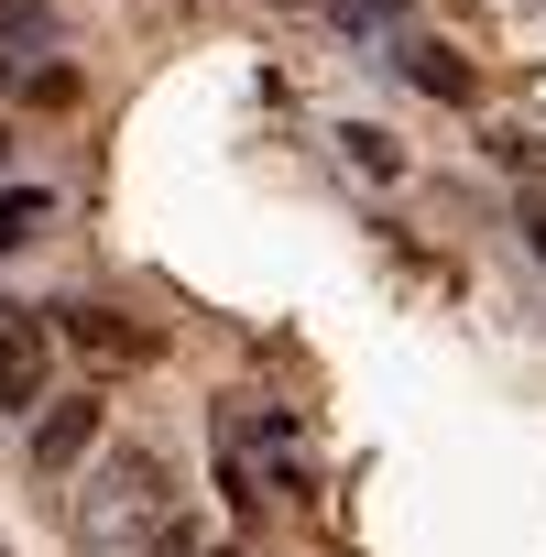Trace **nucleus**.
Here are the masks:
<instances>
[{"mask_svg": "<svg viewBox=\"0 0 546 557\" xmlns=\"http://www.w3.org/2000/svg\"><path fill=\"white\" fill-rule=\"evenodd\" d=\"M175 513V481H164V459L153 448H110L99 470H88V503H77V546L99 557H142V535Z\"/></svg>", "mask_w": 546, "mask_h": 557, "instance_id": "nucleus-1", "label": "nucleus"}, {"mask_svg": "<svg viewBox=\"0 0 546 557\" xmlns=\"http://www.w3.org/2000/svg\"><path fill=\"white\" fill-rule=\"evenodd\" d=\"M55 394V329L34 307H0V416H45Z\"/></svg>", "mask_w": 546, "mask_h": 557, "instance_id": "nucleus-2", "label": "nucleus"}, {"mask_svg": "<svg viewBox=\"0 0 546 557\" xmlns=\"http://www.w3.org/2000/svg\"><path fill=\"white\" fill-rule=\"evenodd\" d=\"M45 329H55L66 350H88V361H121V372H142V361L164 350L142 318H121V307H99V296H77V307H45Z\"/></svg>", "mask_w": 546, "mask_h": 557, "instance_id": "nucleus-3", "label": "nucleus"}, {"mask_svg": "<svg viewBox=\"0 0 546 557\" xmlns=\"http://www.w3.org/2000/svg\"><path fill=\"white\" fill-rule=\"evenodd\" d=\"M77 459H99V394H45V416H34V470L66 481Z\"/></svg>", "mask_w": 546, "mask_h": 557, "instance_id": "nucleus-4", "label": "nucleus"}, {"mask_svg": "<svg viewBox=\"0 0 546 557\" xmlns=\"http://www.w3.org/2000/svg\"><path fill=\"white\" fill-rule=\"evenodd\" d=\"M405 77H415L426 99H481V77H470V55H448V45H405Z\"/></svg>", "mask_w": 546, "mask_h": 557, "instance_id": "nucleus-5", "label": "nucleus"}, {"mask_svg": "<svg viewBox=\"0 0 546 557\" xmlns=\"http://www.w3.org/2000/svg\"><path fill=\"white\" fill-rule=\"evenodd\" d=\"M45 219H55V197H45V186H0V251L45 240Z\"/></svg>", "mask_w": 546, "mask_h": 557, "instance_id": "nucleus-6", "label": "nucleus"}, {"mask_svg": "<svg viewBox=\"0 0 546 557\" xmlns=\"http://www.w3.org/2000/svg\"><path fill=\"white\" fill-rule=\"evenodd\" d=\"M350 164H372V175H394L405 153H394V132H350Z\"/></svg>", "mask_w": 546, "mask_h": 557, "instance_id": "nucleus-7", "label": "nucleus"}, {"mask_svg": "<svg viewBox=\"0 0 546 557\" xmlns=\"http://www.w3.org/2000/svg\"><path fill=\"white\" fill-rule=\"evenodd\" d=\"M142 557H197V535H186V513H164V524L142 535Z\"/></svg>", "mask_w": 546, "mask_h": 557, "instance_id": "nucleus-8", "label": "nucleus"}, {"mask_svg": "<svg viewBox=\"0 0 546 557\" xmlns=\"http://www.w3.org/2000/svg\"><path fill=\"white\" fill-rule=\"evenodd\" d=\"M0 164H12V132H0Z\"/></svg>", "mask_w": 546, "mask_h": 557, "instance_id": "nucleus-9", "label": "nucleus"}, {"mask_svg": "<svg viewBox=\"0 0 546 557\" xmlns=\"http://www.w3.org/2000/svg\"><path fill=\"white\" fill-rule=\"evenodd\" d=\"M535 251H546V219H535Z\"/></svg>", "mask_w": 546, "mask_h": 557, "instance_id": "nucleus-10", "label": "nucleus"}]
</instances>
